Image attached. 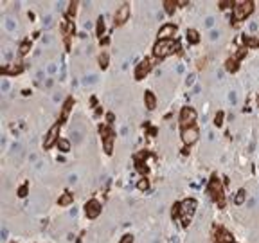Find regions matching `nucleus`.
<instances>
[{
  "label": "nucleus",
  "mask_w": 259,
  "mask_h": 243,
  "mask_svg": "<svg viewBox=\"0 0 259 243\" xmlns=\"http://www.w3.org/2000/svg\"><path fill=\"white\" fill-rule=\"evenodd\" d=\"M95 81H97V76H94V74L83 78V83H85V85H90V83H95Z\"/></svg>",
  "instance_id": "26"
},
{
  "label": "nucleus",
  "mask_w": 259,
  "mask_h": 243,
  "mask_svg": "<svg viewBox=\"0 0 259 243\" xmlns=\"http://www.w3.org/2000/svg\"><path fill=\"white\" fill-rule=\"evenodd\" d=\"M4 58H6L7 61H11V59H13V52H11L9 49H4Z\"/></svg>",
  "instance_id": "34"
},
{
  "label": "nucleus",
  "mask_w": 259,
  "mask_h": 243,
  "mask_svg": "<svg viewBox=\"0 0 259 243\" xmlns=\"http://www.w3.org/2000/svg\"><path fill=\"white\" fill-rule=\"evenodd\" d=\"M230 241H232V236L225 230H220V236L214 238V243H230Z\"/></svg>",
  "instance_id": "15"
},
{
  "label": "nucleus",
  "mask_w": 259,
  "mask_h": 243,
  "mask_svg": "<svg viewBox=\"0 0 259 243\" xmlns=\"http://www.w3.org/2000/svg\"><path fill=\"white\" fill-rule=\"evenodd\" d=\"M103 33H104V20H103V16H99L97 18V36H103Z\"/></svg>",
  "instance_id": "22"
},
{
  "label": "nucleus",
  "mask_w": 259,
  "mask_h": 243,
  "mask_svg": "<svg viewBox=\"0 0 259 243\" xmlns=\"http://www.w3.org/2000/svg\"><path fill=\"white\" fill-rule=\"evenodd\" d=\"M58 148L63 151V153H67V151H70V141H67V139H58Z\"/></svg>",
  "instance_id": "17"
},
{
  "label": "nucleus",
  "mask_w": 259,
  "mask_h": 243,
  "mask_svg": "<svg viewBox=\"0 0 259 243\" xmlns=\"http://www.w3.org/2000/svg\"><path fill=\"white\" fill-rule=\"evenodd\" d=\"M209 193L212 196V200H216L220 205H223V194H221V186H220V182L216 180V177L211 180V186H209Z\"/></svg>",
  "instance_id": "5"
},
{
  "label": "nucleus",
  "mask_w": 259,
  "mask_h": 243,
  "mask_svg": "<svg viewBox=\"0 0 259 243\" xmlns=\"http://www.w3.org/2000/svg\"><path fill=\"white\" fill-rule=\"evenodd\" d=\"M239 59V58H230V59H227V65H225V69L227 70H236V61Z\"/></svg>",
  "instance_id": "21"
},
{
  "label": "nucleus",
  "mask_w": 259,
  "mask_h": 243,
  "mask_svg": "<svg viewBox=\"0 0 259 243\" xmlns=\"http://www.w3.org/2000/svg\"><path fill=\"white\" fill-rule=\"evenodd\" d=\"M252 11H254V2H239L237 6H234V18L237 22L245 20Z\"/></svg>",
  "instance_id": "3"
},
{
  "label": "nucleus",
  "mask_w": 259,
  "mask_h": 243,
  "mask_svg": "<svg viewBox=\"0 0 259 243\" xmlns=\"http://www.w3.org/2000/svg\"><path fill=\"white\" fill-rule=\"evenodd\" d=\"M20 150H22V146L18 142H14L13 146H11V153H13V155H14V153H20Z\"/></svg>",
  "instance_id": "31"
},
{
  "label": "nucleus",
  "mask_w": 259,
  "mask_h": 243,
  "mask_svg": "<svg viewBox=\"0 0 259 243\" xmlns=\"http://www.w3.org/2000/svg\"><path fill=\"white\" fill-rule=\"evenodd\" d=\"M0 88H2V92H7V90H9V81H7L6 78L2 79V83H0Z\"/></svg>",
  "instance_id": "30"
},
{
  "label": "nucleus",
  "mask_w": 259,
  "mask_h": 243,
  "mask_svg": "<svg viewBox=\"0 0 259 243\" xmlns=\"http://www.w3.org/2000/svg\"><path fill=\"white\" fill-rule=\"evenodd\" d=\"M137 187H139L140 191H146V189L150 187V182H148L146 178H140V180H139V184H137Z\"/></svg>",
  "instance_id": "25"
},
{
  "label": "nucleus",
  "mask_w": 259,
  "mask_h": 243,
  "mask_svg": "<svg viewBox=\"0 0 259 243\" xmlns=\"http://www.w3.org/2000/svg\"><path fill=\"white\" fill-rule=\"evenodd\" d=\"M56 70H58V67H56V65H54V63H50L49 67H47V72H49V74H54V72H56Z\"/></svg>",
  "instance_id": "39"
},
{
  "label": "nucleus",
  "mask_w": 259,
  "mask_h": 243,
  "mask_svg": "<svg viewBox=\"0 0 259 243\" xmlns=\"http://www.w3.org/2000/svg\"><path fill=\"white\" fill-rule=\"evenodd\" d=\"M243 40L248 43V45H257L259 43V40H252V38H243Z\"/></svg>",
  "instance_id": "40"
},
{
  "label": "nucleus",
  "mask_w": 259,
  "mask_h": 243,
  "mask_svg": "<svg viewBox=\"0 0 259 243\" xmlns=\"http://www.w3.org/2000/svg\"><path fill=\"white\" fill-rule=\"evenodd\" d=\"M198 135H200V132H198V128H194V126L185 128L184 132H182V139H184V142H185V144H193L194 141L198 139Z\"/></svg>",
  "instance_id": "10"
},
{
  "label": "nucleus",
  "mask_w": 259,
  "mask_h": 243,
  "mask_svg": "<svg viewBox=\"0 0 259 243\" xmlns=\"http://www.w3.org/2000/svg\"><path fill=\"white\" fill-rule=\"evenodd\" d=\"M121 243H133V236H131V234H126V236L121 240Z\"/></svg>",
  "instance_id": "36"
},
{
  "label": "nucleus",
  "mask_w": 259,
  "mask_h": 243,
  "mask_svg": "<svg viewBox=\"0 0 259 243\" xmlns=\"http://www.w3.org/2000/svg\"><path fill=\"white\" fill-rule=\"evenodd\" d=\"M6 27L9 29V31H14V27H16V23H14L11 18H6Z\"/></svg>",
  "instance_id": "29"
},
{
  "label": "nucleus",
  "mask_w": 259,
  "mask_h": 243,
  "mask_svg": "<svg viewBox=\"0 0 259 243\" xmlns=\"http://www.w3.org/2000/svg\"><path fill=\"white\" fill-rule=\"evenodd\" d=\"M58 133H59V122H58V124H54V126L49 130V133L45 135V139H43V148H50L52 144L56 142Z\"/></svg>",
  "instance_id": "9"
},
{
  "label": "nucleus",
  "mask_w": 259,
  "mask_h": 243,
  "mask_svg": "<svg viewBox=\"0 0 259 243\" xmlns=\"http://www.w3.org/2000/svg\"><path fill=\"white\" fill-rule=\"evenodd\" d=\"M178 47L180 45L176 42H173V40H158L155 49H153V54L157 58H165L169 54H173V52H176Z\"/></svg>",
  "instance_id": "1"
},
{
  "label": "nucleus",
  "mask_w": 259,
  "mask_h": 243,
  "mask_svg": "<svg viewBox=\"0 0 259 243\" xmlns=\"http://www.w3.org/2000/svg\"><path fill=\"white\" fill-rule=\"evenodd\" d=\"M128 18H130V4H122V6L119 7V11L115 13L114 23H115V25H122Z\"/></svg>",
  "instance_id": "7"
},
{
  "label": "nucleus",
  "mask_w": 259,
  "mask_h": 243,
  "mask_svg": "<svg viewBox=\"0 0 259 243\" xmlns=\"http://www.w3.org/2000/svg\"><path fill=\"white\" fill-rule=\"evenodd\" d=\"M165 6V11H167V14H173V11H175V6H176V2H171V0H165L164 2Z\"/></svg>",
  "instance_id": "23"
},
{
  "label": "nucleus",
  "mask_w": 259,
  "mask_h": 243,
  "mask_svg": "<svg viewBox=\"0 0 259 243\" xmlns=\"http://www.w3.org/2000/svg\"><path fill=\"white\" fill-rule=\"evenodd\" d=\"M175 33H176V27L171 25V23H165L164 27L158 31V40H169Z\"/></svg>",
  "instance_id": "11"
},
{
  "label": "nucleus",
  "mask_w": 259,
  "mask_h": 243,
  "mask_svg": "<svg viewBox=\"0 0 259 243\" xmlns=\"http://www.w3.org/2000/svg\"><path fill=\"white\" fill-rule=\"evenodd\" d=\"M25 191H27V187L23 186V187L20 189V193H18V194H20V196H25Z\"/></svg>",
  "instance_id": "44"
},
{
  "label": "nucleus",
  "mask_w": 259,
  "mask_h": 243,
  "mask_svg": "<svg viewBox=\"0 0 259 243\" xmlns=\"http://www.w3.org/2000/svg\"><path fill=\"white\" fill-rule=\"evenodd\" d=\"M148 72H150V61H148V59H144V61H140V63H139V67H137L135 78L137 79H142Z\"/></svg>",
  "instance_id": "12"
},
{
  "label": "nucleus",
  "mask_w": 259,
  "mask_h": 243,
  "mask_svg": "<svg viewBox=\"0 0 259 243\" xmlns=\"http://www.w3.org/2000/svg\"><path fill=\"white\" fill-rule=\"evenodd\" d=\"M194 211H196V202L193 198H187L185 202L180 204V213H182V223H184V227L189 225V220L194 215Z\"/></svg>",
  "instance_id": "2"
},
{
  "label": "nucleus",
  "mask_w": 259,
  "mask_h": 243,
  "mask_svg": "<svg viewBox=\"0 0 259 243\" xmlns=\"http://www.w3.org/2000/svg\"><path fill=\"white\" fill-rule=\"evenodd\" d=\"M144 99H146V106L150 108V110H153V108L157 106V99H155L153 92H146L144 94Z\"/></svg>",
  "instance_id": "14"
},
{
  "label": "nucleus",
  "mask_w": 259,
  "mask_h": 243,
  "mask_svg": "<svg viewBox=\"0 0 259 243\" xmlns=\"http://www.w3.org/2000/svg\"><path fill=\"white\" fill-rule=\"evenodd\" d=\"M256 29H257V23H256V22H252V23H250V31H256Z\"/></svg>",
  "instance_id": "45"
},
{
  "label": "nucleus",
  "mask_w": 259,
  "mask_h": 243,
  "mask_svg": "<svg viewBox=\"0 0 259 243\" xmlns=\"http://www.w3.org/2000/svg\"><path fill=\"white\" fill-rule=\"evenodd\" d=\"M221 122H223V112H218L214 117V124L216 126H221Z\"/></svg>",
  "instance_id": "28"
},
{
  "label": "nucleus",
  "mask_w": 259,
  "mask_h": 243,
  "mask_svg": "<svg viewBox=\"0 0 259 243\" xmlns=\"http://www.w3.org/2000/svg\"><path fill=\"white\" fill-rule=\"evenodd\" d=\"M42 79H43V72H38V74H36V81L42 83Z\"/></svg>",
  "instance_id": "42"
},
{
  "label": "nucleus",
  "mask_w": 259,
  "mask_h": 243,
  "mask_svg": "<svg viewBox=\"0 0 259 243\" xmlns=\"http://www.w3.org/2000/svg\"><path fill=\"white\" fill-rule=\"evenodd\" d=\"M198 92H200V85H196V86H194V90H193V94H198Z\"/></svg>",
  "instance_id": "48"
},
{
  "label": "nucleus",
  "mask_w": 259,
  "mask_h": 243,
  "mask_svg": "<svg viewBox=\"0 0 259 243\" xmlns=\"http://www.w3.org/2000/svg\"><path fill=\"white\" fill-rule=\"evenodd\" d=\"M212 23H214V18H212V16H209L207 20H205V25H207V27H211Z\"/></svg>",
  "instance_id": "41"
},
{
  "label": "nucleus",
  "mask_w": 259,
  "mask_h": 243,
  "mask_svg": "<svg viewBox=\"0 0 259 243\" xmlns=\"http://www.w3.org/2000/svg\"><path fill=\"white\" fill-rule=\"evenodd\" d=\"M176 72H180V74H182V72H184V65H178V67H176Z\"/></svg>",
  "instance_id": "47"
},
{
  "label": "nucleus",
  "mask_w": 259,
  "mask_h": 243,
  "mask_svg": "<svg viewBox=\"0 0 259 243\" xmlns=\"http://www.w3.org/2000/svg\"><path fill=\"white\" fill-rule=\"evenodd\" d=\"M72 105H74V99L72 97H69V99L65 101V106H63V112H61V121H65L67 117H69V112H70Z\"/></svg>",
  "instance_id": "16"
},
{
  "label": "nucleus",
  "mask_w": 259,
  "mask_h": 243,
  "mask_svg": "<svg viewBox=\"0 0 259 243\" xmlns=\"http://www.w3.org/2000/svg\"><path fill=\"white\" fill-rule=\"evenodd\" d=\"M58 204L59 205H69V204H72V194L70 193H65L59 200H58Z\"/></svg>",
  "instance_id": "20"
},
{
  "label": "nucleus",
  "mask_w": 259,
  "mask_h": 243,
  "mask_svg": "<svg viewBox=\"0 0 259 243\" xmlns=\"http://www.w3.org/2000/svg\"><path fill=\"white\" fill-rule=\"evenodd\" d=\"M245 198H246V191H245V189H239L237 194H236V198H234V204H236V205H241V204L245 202Z\"/></svg>",
  "instance_id": "19"
},
{
  "label": "nucleus",
  "mask_w": 259,
  "mask_h": 243,
  "mask_svg": "<svg viewBox=\"0 0 259 243\" xmlns=\"http://www.w3.org/2000/svg\"><path fill=\"white\" fill-rule=\"evenodd\" d=\"M187 40H189V43H198L200 42V36H198V33L194 29H189L187 31Z\"/></svg>",
  "instance_id": "18"
},
{
  "label": "nucleus",
  "mask_w": 259,
  "mask_h": 243,
  "mask_svg": "<svg viewBox=\"0 0 259 243\" xmlns=\"http://www.w3.org/2000/svg\"><path fill=\"white\" fill-rule=\"evenodd\" d=\"M196 121V112H194L191 106H185L182 112H180V124H182V128H191L193 126V122Z\"/></svg>",
  "instance_id": "4"
},
{
  "label": "nucleus",
  "mask_w": 259,
  "mask_h": 243,
  "mask_svg": "<svg viewBox=\"0 0 259 243\" xmlns=\"http://www.w3.org/2000/svg\"><path fill=\"white\" fill-rule=\"evenodd\" d=\"M220 34H221L220 31H211V34H209V38H211V40L214 42V40H218V38H220Z\"/></svg>",
  "instance_id": "32"
},
{
  "label": "nucleus",
  "mask_w": 259,
  "mask_h": 243,
  "mask_svg": "<svg viewBox=\"0 0 259 243\" xmlns=\"http://www.w3.org/2000/svg\"><path fill=\"white\" fill-rule=\"evenodd\" d=\"M99 133L103 135V142H104V150L106 153H112V141H114V132L106 126H99Z\"/></svg>",
  "instance_id": "6"
},
{
  "label": "nucleus",
  "mask_w": 259,
  "mask_h": 243,
  "mask_svg": "<svg viewBox=\"0 0 259 243\" xmlns=\"http://www.w3.org/2000/svg\"><path fill=\"white\" fill-rule=\"evenodd\" d=\"M70 135H72V142L74 144H79L83 141V130L79 128H70Z\"/></svg>",
  "instance_id": "13"
},
{
  "label": "nucleus",
  "mask_w": 259,
  "mask_h": 243,
  "mask_svg": "<svg viewBox=\"0 0 259 243\" xmlns=\"http://www.w3.org/2000/svg\"><path fill=\"white\" fill-rule=\"evenodd\" d=\"M85 213H86V216H88V218H97V216L101 215V204H99L97 200L86 202Z\"/></svg>",
  "instance_id": "8"
},
{
  "label": "nucleus",
  "mask_w": 259,
  "mask_h": 243,
  "mask_svg": "<svg viewBox=\"0 0 259 243\" xmlns=\"http://www.w3.org/2000/svg\"><path fill=\"white\" fill-rule=\"evenodd\" d=\"M59 99H61V94L56 92V94H54V101H59Z\"/></svg>",
  "instance_id": "46"
},
{
  "label": "nucleus",
  "mask_w": 259,
  "mask_h": 243,
  "mask_svg": "<svg viewBox=\"0 0 259 243\" xmlns=\"http://www.w3.org/2000/svg\"><path fill=\"white\" fill-rule=\"evenodd\" d=\"M106 61H108V56H106V54H103V56L99 58V63H101V67H103V69H104V67L108 65Z\"/></svg>",
  "instance_id": "35"
},
{
  "label": "nucleus",
  "mask_w": 259,
  "mask_h": 243,
  "mask_svg": "<svg viewBox=\"0 0 259 243\" xmlns=\"http://www.w3.org/2000/svg\"><path fill=\"white\" fill-rule=\"evenodd\" d=\"M29 49H31V43L25 40V42H22V45H20V54L23 56V54H27L29 52Z\"/></svg>",
  "instance_id": "24"
},
{
  "label": "nucleus",
  "mask_w": 259,
  "mask_h": 243,
  "mask_svg": "<svg viewBox=\"0 0 259 243\" xmlns=\"http://www.w3.org/2000/svg\"><path fill=\"white\" fill-rule=\"evenodd\" d=\"M76 6H78V2H72L70 7H69V16H72V14L76 13Z\"/></svg>",
  "instance_id": "37"
},
{
  "label": "nucleus",
  "mask_w": 259,
  "mask_h": 243,
  "mask_svg": "<svg viewBox=\"0 0 259 243\" xmlns=\"http://www.w3.org/2000/svg\"><path fill=\"white\" fill-rule=\"evenodd\" d=\"M6 238H7V229L2 227V240H6Z\"/></svg>",
  "instance_id": "43"
},
{
  "label": "nucleus",
  "mask_w": 259,
  "mask_h": 243,
  "mask_svg": "<svg viewBox=\"0 0 259 243\" xmlns=\"http://www.w3.org/2000/svg\"><path fill=\"white\" fill-rule=\"evenodd\" d=\"M52 23H54V22H52V16H45V18H43V27L45 29H50Z\"/></svg>",
  "instance_id": "27"
},
{
  "label": "nucleus",
  "mask_w": 259,
  "mask_h": 243,
  "mask_svg": "<svg viewBox=\"0 0 259 243\" xmlns=\"http://www.w3.org/2000/svg\"><path fill=\"white\" fill-rule=\"evenodd\" d=\"M194 81H196V76H194V74H189V76H187V81H185V83H187V86H191Z\"/></svg>",
  "instance_id": "33"
},
{
  "label": "nucleus",
  "mask_w": 259,
  "mask_h": 243,
  "mask_svg": "<svg viewBox=\"0 0 259 243\" xmlns=\"http://www.w3.org/2000/svg\"><path fill=\"white\" fill-rule=\"evenodd\" d=\"M229 99H230V103H232V105H236V103H237L236 92H230V94H229Z\"/></svg>",
  "instance_id": "38"
}]
</instances>
